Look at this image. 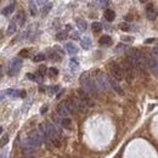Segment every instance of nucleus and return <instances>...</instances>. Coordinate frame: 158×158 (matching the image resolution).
<instances>
[{
  "instance_id": "nucleus-1",
  "label": "nucleus",
  "mask_w": 158,
  "mask_h": 158,
  "mask_svg": "<svg viewBox=\"0 0 158 158\" xmlns=\"http://www.w3.org/2000/svg\"><path fill=\"white\" fill-rule=\"evenodd\" d=\"M128 59L132 63L134 68H136L139 72H146V61L139 49H130L128 51Z\"/></svg>"
},
{
  "instance_id": "nucleus-2",
  "label": "nucleus",
  "mask_w": 158,
  "mask_h": 158,
  "mask_svg": "<svg viewBox=\"0 0 158 158\" xmlns=\"http://www.w3.org/2000/svg\"><path fill=\"white\" fill-rule=\"evenodd\" d=\"M39 130L43 132V134L45 135V137H46L47 140L51 141L54 145H56L57 147L61 145V144H60L59 131L55 129V127L52 125V124H50V123H41L40 127H39Z\"/></svg>"
},
{
  "instance_id": "nucleus-3",
  "label": "nucleus",
  "mask_w": 158,
  "mask_h": 158,
  "mask_svg": "<svg viewBox=\"0 0 158 158\" xmlns=\"http://www.w3.org/2000/svg\"><path fill=\"white\" fill-rule=\"evenodd\" d=\"M80 84H81V89L86 91V93L90 95V96H93L96 94V86H95V83L94 80L90 78V76L88 73L85 74H83V76L80 77Z\"/></svg>"
},
{
  "instance_id": "nucleus-4",
  "label": "nucleus",
  "mask_w": 158,
  "mask_h": 158,
  "mask_svg": "<svg viewBox=\"0 0 158 158\" xmlns=\"http://www.w3.org/2000/svg\"><path fill=\"white\" fill-rule=\"evenodd\" d=\"M123 77H125V79L128 80V83H131V80L134 79V66L130 62V60L128 59H124L123 60Z\"/></svg>"
},
{
  "instance_id": "nucleus-5",
  "label": "nucleus",
  "mask_w": 158,
  "mask_h": 158,
  "mask_svg": "<svg viewBox=\"0 0 158 158\" xmlns=\"http://www.w3.org/2000/svg\"><path fill=\"white\" fill-rule=\"evenodd\" d=\"M22 63L23 62H22L21 57H15V59H12L9 62V64H7V74H9L10 77L16 76V74L20 72V69L22 67Z\"/></svg>"
},
{
  "instance_id": "nucleus-6",
  "label": "nucleus",
  "mask_w": 158,
  "mask_h": 158,
  "mask_svg": "<svg viewBox=\"0 0 158 158\" xmlns=\"http://www.w3.org/2000/svg\"><path fill=\"white\" fill-rule=\"evenodd\" d=\"M110 71H111V76H112V79L117 80V81H120L123 79V71H122V67L117 63V62H111L110 63Z\"/></svg>"
},
{
  "instance_id": "nucleus-7",
  "label": "nucleus",
  "mask_w": 158,
  "mask_h": 158,
  "mask_svg": "<svg viewBox=\"0 0 158 158\" xmlns=\"http://www.w3.org/2000/svg\"><path fill=\"white\" fill-rule=\"evenodd\" d=\"M95 83V86H98L100 89L106 90L108 88V78H107L105 74H102L101 72H97L95 79H93Z\"/></svg>"
},
{
  "instance_id": "nucleus-8",
  "label": "nucleus",
  "mask_w": 158,
  "mask_h": 158,
  "mask_svg": "<svg viewBox=\"0 0 158 158\" xmlns=\"http://www.w3.org/2000/svg\"><path fill=\"white\" fill-rule=\"evenodd\" d=\"M78 95H79V97H80V101H81V102H84V103H86V105H89V106H93V100H91L90 95L86 93V91L83 90L81 88L78 89Z\"/></svg>"
},
{
  "instance_id": "nucleus-9",
  "label": "nucleus",
  "mask_w": 158,
  "mask_h": 158,
  "mask_svg": "<svg viewBox=\"0 0 158 158\" xmlns=\"http://www.w3.org/2000/svg\"><path fill=\"white\" fill-rule=\"evenodd\" d=\"M146 16L148 20H156L157 17V9L153 4H148L146 6Z\"/></svg>"
},
{
  "instance_id": "nucleus-10",
  "label": "nucleus",
  "mask_w": 158,
  "mask_h": 158,
  "mask_svg": "<svg viewBox=\"0 0 158 158\" xmlns=\"http://www.w3.org/2000/svg\"><path fill=\"white\" fill-rule=\"evenodd\" d=\"M57 113H59L60 115H62V117H67L68 114H71L69 113V111H68V107H67V105H66V101H63V102H61L59 106H57Z\"/></svg>"
},
{
  "instance_id": "nucleus-11",
  "label": "nucleus",
  "mask_w": 158,
  "mask_h": 158,
  "mask_svg": "<svg viewBox=\"0 0 158 158\" xmlns=\"http://www.w3.org/2000/svg\"><path fill=\"white\" fill-rule=\"evenodd\" d=\"M108 86H111L115 93L117 94H119V95H124V91H123V89L119 86V84L115 80H113L112 78H108Z\"/></svg>"
},
{
  "instance_id": "nucleus-12",
  "label": "nucleus",
  "mask_w": 158,
  "mask_h": 158,
  "mask_svg": "<svg viewBox=\"0 0 158 158\" xmlns=\"http://www.w3.org/2000/svg\"><path fill=\"white\" fill-rule=\"evenodd\" d=\"M147 63H148V67L151 68V71L153 72V74H154V76H157V69H158V64H157V59H154L153 56H151V57H149V59H148Z\"/></svg>"
},
{
  "instance_id": "nucleus-13",
  "label": "nucleus",
  "mask_w": 158,
  "mask_h": 158,
  "mask_svg": "<svg viewBox=\"0 0 158 158\" xmlns=\"http://www.w3.org/2000/svg\"><path fill=\"white\" fill-rule=\"evenodd\" d=\"M64 47H66V50L68 51V54H71V55H76V54L78 52V47H77V45H74L73 43H66Z\"/></svg>"
},
{
  "instance_id": "nucleus-14",
  "label": "nucleus",
  "mask_w": 158,
  "mask_h": 158,
  "mask_svg": "<svg viewBox=\"0 0 158 158\" xmlns=\"http://www.w3.org/2000/svg\"><path fill=\"white\" fill-rule=\"evenodd\" d=\"M76 23H77V27H78L79 30H81V32L86 30V28H88V23H86L85 20H83V18H77V20H76Z\"/></svg>"
},
{
  "instance_id": "nucleus-15",
  "label": "nucleus",
  "mask_w": 158,
  "mask_h": 158,
  "mask_svg": "<svg viewBox=\"0 0 158 158\" xmlns=\"http://www.w3.org/2000/svg\"><path fill=\"white\" fill-rule=\"evenodd\" d=\"M98 44L100 45H111L112 44V38L110 35H102L101 38L98 39Z\"/></svg>"
},
{
  "instance_id": "nucleus-16",
  "label": "nucleus",
  "mask_w": 158,
  "mask_h": 158,
  "mask_svg": "<svg viewBox=\"0 0 158 158\" xmlns=\"http://www.w3.org/2000/svg\"><path fill=\"white\" fill-rule=\"evenodd\" d=\"M27 77H28L30 80H33V81L39 83V84H41V83H43V77H41L39 73H37L35 76H34L33 73H27Z\"/></svg>"
},
{
  "instance_id": "nucleus-17",
  "label": "nucleus",
  "mask_w": 158,
  "mask_h": 158,
  "mask_svg": "<svg viewBox=\"0 0 158 158\" xmlns=\"http://www.w3.org/2000/svg\"><path fill=\"white\" fill-rule=\"evenodd\" d=\"M13 11H15V3H11L10 5H7L5 9H3L1 13H3L4 16H10Z\"/></svg>"
},
{
  "instance_id": "nucleus-18",
  "label": "nucleus",
  "mask_w": 158,
  "mask_h": 158,
  "mask_svg": "<svg viewBox=\"0 0 158 158\" xmlns=\"http://www.w3.org/2000/svg\"><path fill=\"white\" fill-rule=\"evenodd\" d=\"M105 18L108 21V22H112L114 18H115V12L113 11V10H111V9H107L106 11H105Z\"/></svg>"
},
{
  "instance_id": "nucleus-19",
  "label": "nucleus",
  "mask_w": 158,
  "mask_h": 158,
  "mask_svg": "<svg viewBox=\"0 0 158 158\" xmlns=\"http://www.w3.org/2000/svg\"><path fill=\"white\" fill-rule=\"evenodd\" d=\"M47 52H49V57H50V59H51L52 61H57V62L61 61V56H59L60 54H57L55 50L49 49V50H47Z\"/></svg>"
},
{
  "instance_id": "nucleus-20",
  "label": "nucleus",
  "mask_w": 158,
  "mask_h": 158,
  "mask_svg": "<svg viewBox=\"0 0 158 158\" xmlns=\"http://www.w3.org/2000/svg\"><path fill=\"white\" fill-rule=\"evenodd\" d=\"M80 45H81V47L84 49V50H89L93 44H91V40H90L88 37H85L84 39H81V40H80Z\"/></svg>"
},
{
  "instance_id": "nucleus-21",
  "label": "nucleus",
  "mask_w": 158,
  "mask_h": 158,
  "mask_svg": "<svg viewBox=\"0 0 158 158\" xmlns=\"http://www.w3.org/2000/svg\"><path fill=\"white\" fill-rule=\"evenodd\" d=\"M16 29H17V24H16L13 21H11V22L9 23V27H7L6 33H7L9 35H12V34H15V33H16Z\"/></svg>"
},
{
  "instance_id": "nucleus-22",
  "label": "nucleus",
  "mask_w": 158,
  "mask_h": 158,
  "mask_svg": "<svg viewBox=\"0 0 158 158\" xmlns=\"http://www.w3.org/2000/svg\"><path fill=\"white\" fill-rule=\"evenodd\" d=\"M24 17H26V16H24L23 11H20L18 15H17V17H16V20H15L13 22H15L16 24H20V26H22V24L24 23Z\"/></svg>"
},
{
  "instance_id": "nucleus-23",
  "label": "nucleus",
  "mask_w": 158,
  "mask_h": 158,
  "mask_svg": "<svg viewBox=\"0 0 158 158\" xmlns=\"http://www.w3.org/2000/svg\"><path fill=\"white\" fill-rule=\"evenodd\" d=\"M102 28H103V26L100 22H94L93 24H91V29H93L94 33H100L102 30Z\"/></svg>"
},
{
  "instance_id": "nucleus-24",
  "label": "nucleus",
  "mask_w": 158,
  "mask_h": 158,
  "mask_svg": "<svg viewBox=\"0 0 158 158\" xmlns=\"http://www.w3.org/2000/svg\"><path fill=\"white\" fill-rule=\"evenodd\" d=\"M26 90H13L12 93V97H26Z\"/></svg>"
},
{
  "instance_id": "nucleus-25",
  "label": "nucleus",
  "mask_w": 158,
  "mask_h": 158,
  "mask_svg": "<svg viewBox=\"0 0 158 158\" xmlns=\"http://www.w3.org/2000/svg\"><path fill=\"white\" fill-rule=\"evenodd\" d=\"M78 67H79L78 61H77L76 59H71V60H69V68H71L72 71H77Z\"/></svg>"
},
{
  "instance_id": "nucleus-26",
  "label": "nucleus",
  "mask_w": 158,
  "mask_h": 158,
  "mask_svg": "<svg viewBox=\"0 0 158 158\" xmlns=\"http://www.w3.org/2000/svg\"><path fill=\"white\" fill-rule=\"evenodd\" d=\"M45 59H46V55L43 54V52H39L38 55L34 56L33 61H34V62H41V61H45Z\"/></svg>"
},
{
  "instance_id": "nucleus-27",
  "label": "nucleus",
  "mask_w": 158,
  "mask_h": 158,
  "mask_svg": "<svg viewBox=\"0 0 158 158\" xmlns=\"http://www.w3.org/2000/svg\"><path fill=\"white\" fill-rule=\"evenodd\" d=\"M29 9H30V15L32 16H37V13H38V10H37V4L34 3V1H30L29 3Z\"/></svg>"
},
{
  "instance_id": "nucleus-28",
  "label": "nucleus",
  "mask_w": 158,
  "mask_h": 158,
  "mask_svg": "<svg viewBox=\"0 0 158 158\" xmlns=\"http://www.w3.org/2000/svg\"><path fill=\"white\" fill-rule=\"evenodd\" d=\"M7 142H9V135H7V134H4L3 137L0 139V147H4Z\"/></svg>"
},
{
  "instance_id": "nucleus-29",
  "label": "nucleus",
  "mask_w": 158,
  "mask_h": 158,
  "mask_svg": "<svg viewBox=\"0 0 158 158\" xmlns=\"http://www.w3.org/2000/svg\"><path fill=\"white\" fill-rule=\"evenodd\" d=\"M66 38H67V32H64V30L59 32V33L56 34V39H57V40H64Z\"/></svg>"
},
{
  "instance_id": "nucleus-30",
  "label": "nucleus",
  "mask_w": 158,
  "mask_h": 158,
  "mask_svg": "<svg viewBox=\"0 0 158 158\" xmlns=\"http://www.w3.org/2000/svg\"><path fill=\"white\" fill-rule=\"evenodd\" d=\"M49 74H50V78H54V77H56L57 74H59V69L55 68V67L49 68Z\"/></svg>"
},
{
  "instance_id": "nucleus-31",
  "label": "nucleus",
  "mask_w": 158,
  "mask_h": 158,
  "mask_svg": "<svg viewBox=\"0 0 158 158\" xmlns=\"http://www.w3.org/2000/svg\"><path fill=\"white\" fill-rule=\"evenodd\" d=\"M71 119L69 118H63L62 120H61V124H62V127H64V128H71Z\"/></svg>"
},
{
  "instance_id": "nucleus-32",
  "label": "nucleus",
  "mask_w": 158,
  "mask_h": 158,
  "mask_svg": "<svg viewBox=\"0 0 158 158\" xmlns=\"http://www.w3.org/2000/svg\"><path fill=\"white\" fill-rule=\"evenodd\" d=\"M119 28H120L122 30H124V32H129V30L131 29V27L129 26L128 23H120V24H119Z\"/></svg>"
},
{
  "instance_id": "nucleus-33",
  "label": "nucleus",
  "mask_w": 158,
  "mask_h": 158,
  "mask_svg": "<svg viewBox=\"0 0 158 158\" xmlns=\"http://www.w3.org/2000/svg\"><path fill=\"white\" fill-rule=\"evenodd\" d=\"M57 90H59V86H57V85H56V86H55V85L50 86V88H49V95H50V96H52Z\"/></svg>"
},
{
  "instance_id": "nucleus-34",
  "label": "nucleus",
  "mask_w": 158,
  "mask_h": 158,
  "mask_svg": "<svg viewBox=\"0 0 158 158\" xmlns=\"http://www.w3.org/2000/svg\"><path fill=\"white\" fill-rule=\"evenodd\" d=\"M22 152H23V154H26V156H30V154H34V149H32V148H23Z\"/></svg>"
},
{
  "instance_id": "nucleus-35",
  "label": "nucleus",
  "mask_w": 158,
  "mask_h": 158,
  "mask_svg": "<svg viewBox=\"0 0 158 158\" xmlns=\"http://www.w3.org/2000/svg\"><path fill=\"white\" fill-rule=\"evenodd\" d=\"M46 71H47V68L45 67V64H41V66H40V67H39V74H40V76H41V77H43V76H44V74L46 73Z\"/></svg>"
},
{
  "instance_id": "nucleus-36",
  "label": "nucleus",
  "mask_w": 158,
  "mask_h": 158,
  "mask_svg": "<svg viewBox=\"0 0 158 158\" xmlns=\"http://www.w3.org/2000/svg\"><path fill=\"white\" fill-rule=\"evenodd\" d=\"M51 7H52V4L51 3H47L46 6H44V9H43V13L46 15L49 12V10H51Z\"/></svg>"
},
{
  "instance_id": "nucleus-37",
  "label": "nucleus",
  "mask_w": 158,
  "mask_h": 158,
  "mask_svg": "<svg viewBox=\"0 0 158 158\" xmlns=\"http://www.w3.org/2000/svg\"><path fill=\"white\" fill-rule=\"evenodd\" d=\"M18 55H20L21 57H28V50H27V49L21 50V51L18 52Z\"/></svg>"
},
{
  "instance_id": "nucleus-38",
  "label": "nucleus",
  "mask_w": 158,
  "mask_h": 158,
  "mask_svg": "<svg viewBox=\"0 0 158 158\" xmlns=\"http://www.w3.org/2000/svg\"><path fill=\"white\" fill-rule=\"evenodd\" d=\"M71 38H72L73 40H78V39H79V33H78V32H74V33H72Z\"/></svg>"
},
{
  "instance_id": "nucleus-39",
  "label": "nucleus",
  "mask_w": 158,
  "mask_h": 158,
  "mask_svg": "<svg viewBox=\"0 0 158 158\" xmlns=\"http://www.w3.org/2000/svg\"><path fill=\"white\" fill-rule=\"evenodd\" d=\"M54 50H55V51H59V52H60V55H63V54H64V51H63V50H62V49H61L59 45H55Z\"/></svg>"
},
{
  "instance_id": "nucleus-40",
  "label": "nucleus",
  "mask_w": 158,
  "mask_h": 158,
  "mask_svg": "<svg viewBox=\"0 0 158 158\" xmlns=\"http://www.w3.org/2000/svg\"><path fill=\"white\" fill-rule=\"evenodd\" d=\"M47 108H49V107L46 106V105H44V106H41V108H40V113L41 114H44L46 111H47Z\"/></svg>"
},
{
  "instance_id": "nucleus-41",
  "label": "nucleus",
  "mask_w": 158,
  "mask_h": 158,
  "mask_svg": "<svg viewBox=\"0 0 158 158\" xmlns=\"http://www.w3.org/2000/svg\"><path fill=\"white\" fill-rule=\"evenodd\" d=\"M122 40H124V41H130V43H132V41H134V38H128V37H123V38H122Z\"/></svg>"
},
{
  "instance_id": "nucleus-42",
  "label": "nucleus",
  "mask_w": 158,
  "mask_h": 158,
  "mask_svg": "<svg viewBox=\"0 0 158 158\" xmlns=\"http://www.w3.org/2000/svg\"><path fill=\"white\" fill-rule=\"evenodd\" d=\"M157 54H158V47L154 46L153 47V57H154V59H157Z\"/></svg>"
},
{
  "instance_id": "nucleus-43",
  "label": "nucleus",
  "mask_w": 158,
  "mask_h": 158,
  "mask_svg": "<svg viewBox=\"0 0 158 158\" xmlns=\"http://www.w3.org/2000/svg\"><path fill=\"white\" fill-rule=\"evenodd\" d=\"M153 41H154V38H149V39H147V40L145 41V43H146V44H151V43H153Z\"/></svg>"
},
{
  "instance_id": "nucleus-44",
  "label": "nucleus",
  "mask_w": 158,
  "mask_h": 158,
  "mask_svg": "<svg viewBox=\"0 0 158 158\" xmlns=\"http://www.w3.org/2000/svg\"><path fill=\"white\" fill-rule=\"evenodd\" d=\"M125 20H127V21H131V20H132V16H131V15H127V16H125Z\"/></svg>"
},
{
  "instance_id": "nucleus-45",
  "label": "nucleus",
  "mask_w": 158,
  "mask_h": 158,
  "mask_svg": "<svg viewBox=\"0 0 158 158\" xmlns=\"http://www.w3.org/2000/svg\"><path fill=\"white\" fill-rule=\"evenodd\" d=\"M45 90H46V88H45V86H40V88H39V91H40V93H44Z\"/></svg>"
},
{
  "instance_id": "nucleus-46",
  "label": "nucleus",
  "mask_w": 158,
  "mask_h": 158,
  "mask_svg": "<svg viewBox=\"0 0 158 158\" xmlns=\"http://www.w3.org/2000/svg\"><path fill=\"white\" fill-rule=\"evenodd\" d=\"M4 97H5V94L4 93H0V101H3Z\"/></svg>"
},
{
  "instance_id": "nucleus-47",
  "label": "nucleus",
  "mask_w": 158,
  "mask_h": 158,
  "mask_svg": "<svg viewBox=\"0 0 158 158\" xmlns=\"http://www.w3.org/2000/svg\"><path fill=\"white\" fill-rule=\"evenodd\" d=\"M3 34H4V30H0V40H1V39L4 38V35H3Z\"/></svg>"
},
{
  "instance_id": "nucleus-48",
  "label": "nucleus",
  "mask_w": 158,
  "mask_h": 158,
  "mask_svg": "<svg viewBox=\"0 0 158 158\" xmlns=\"http://www.w3.org/2000/svg\"><path fill=\"white\" fill-rule=\"evenodd\" d=\"M63 93H64V90H61V91H60V93H59V94H57V97H61V95H62Z\"/></svg>"
},
{
  "instance_id": "nucleus-49",
  "label": "nucleus",
  "mask_w": 158,
  "mask_h": 158,
  "mask_svg": "<svg viewBox=\"0 0 158 158\" xmlns=\"http://www.w3.org/2000/svg\"><path fill=\"white\" fill-rule=\"evenodd\" d=\"M1 131H3V128H1V127H0V134H1Z\"/></svg>"
},
{
  "instance_id": "nucleus-50",
  "label": "nucleus",
  "mask_w": 158,
  "mask_h": 158,
  "mask_svg": "<svg viewBox=\"0 0 158 158\" xmlns=\"http://www.w3.org/2000/svg\"><path fill=\"white\" fill-rule=\"evenodd\" d=\"M0 74H1V66H0Z\"/></svg>"
}]
</instances>
